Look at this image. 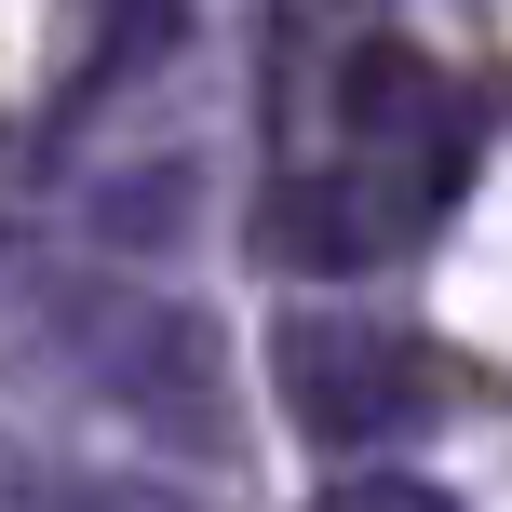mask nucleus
Returning a JSON list of instances; mask_svg holds the SVG:
<instances>
[{"label":"nucleus","mask_w":512,"mask_h":512,"mask_svg":"<svg viewBox=\"0 0 512 512\" xmlns=\"http://www.w3.org/2000/svg\"><path fill=\"white\" fill-rule=\"evenodd\" d=\"M54 351L149 445H203V459L230 445V351H216V324L189 297H162L135 270H81V283H54Z\"/></svg>","instance_id":"f257e3e1"},{"label":"nucleus","mask_w":512,"mask_h":512,"mask_svg":"<svg viewBox=\"0 0 512 512\" xmlns=\"http://www.w3.org/2000/svg\"><path fill=\"white\" fill-rule=\"evenodd\" d=\"M270 378H283V418L310 445H337V459L418 432V405H432V351L405 324H364V310H283L270 324Z\"/></svg>","instance_id":"f03ea898"},{"label":"nucleus","mask_w":512,"mask_h":512,"mask_svg":"<svg viewBox=\"0 0 512 512\" xmlns=\"http://www.w3.org/2000/svg\"><path fill=\"white\" fill-rule=\"evenodd\" d=\"M445 203H459V135H432V149H337L324 176L283 203V243L324 283H351V270H378V256H405Z\"/></svg>","instance_id":"7ed1b4c3"},{"label":"nucleus","mask_w":512,"mask_h":512,"mask_svg":"<svg viewBox=\"0 0 512 512\" xmlns=\"http://www.w3.org/2000/svg\"><path fill=\"white\" fill-rule=\"evenodd\" d=\"M337 135L351 149H432V135H459V95L418 41H351L337 54Z\"/></svg>","instance_id":"20e7f679"},{"label":"nucleus","mask_w":512,"mask_h":512,"mask_svg":"<svg viewBox=\"0 0 512 512\" xmlns=\"http://www.w3.org/2000/svg\"><path fill=\"white\" fill-rule=\"evenodd\" d=\"M189 203H203V176H189L176 149H149V162H122V176H95V256H108V270L176 256V243H189Z\"/></svg>","instance_id":"39448f33"},{"label":"nucleus","mask_w":512,"mask_h":512,"mask_svg":"<svg viewBox=\"0 0 512 512\" xmlns=\"http://www.w3.org/2000/svg\"><path fill=\"white\" fill-rule=\"evenodd\" d=\"M176 41H189V0H95V41H81V108H108V95H135L149 68H176Z\"/></svg>","instance_id":"423d86ee"},{"label":"nucleus","mask_w":512,"mask_h":512,"mask_svg":"<svg viewBox=\"0 0 512 512\" xmlns=\"http://www.w3.org/2000/svg\"><path fill=\"white\" fill-rule=\"evenodd\" d=\"M324 512H459V499H445V486H418V472H351Z\"/></svg>","instance_id":"0eeeda50"},{"label":"nucleus","mask_w":512,"mask_h":512,"mask_svg":"<svg viewBox=\"0 0 512 512\" xmlns=\"http://www.w3.org/2000/svg\"><path fill=\"white\" fill-rule=\"evenodd\" d=\"M0 256H14V216H0Z\"/></svg>","instance_id":"6e6552de"}]
</instances>
